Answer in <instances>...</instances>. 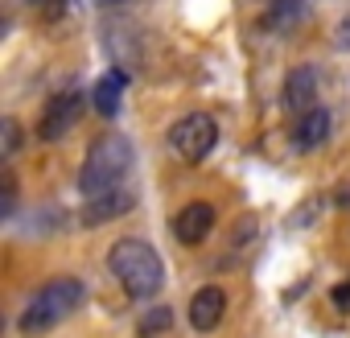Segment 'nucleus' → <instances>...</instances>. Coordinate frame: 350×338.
<instances>
[{
    "mask_svg": "<svg viewBox=\"0 0 350 338\" xmlns=\"http://www.w3.org/2000/svg\"><path fill=\"white\" fill-rule=\"evenodd\" d=\"M132 169V144L124 136H99L87 157H83V174H79V190L87 198H103L124 190V178Z\"/></svg>",
    "mask_w": 350,
    "mask_h": 338,
    "instance_id": "nucleus-1",
    "label": "nucleus"
},
{
    "mask_svg": "<svg viewBox=\"0 0 350 338\" xmlns=\"http://www.w3.org/2000/svg\"><path fill=\"white\" fill-rule=\"evenodd\" d=\"M107 264H111L116 281L124 285V293H128L132 301L157 297L161 285H165V264H161V256L152 252V244H144V239H120V244L111 248Z\"/></svg>",
    "mask_w": 350,
    "mask_h": 338,
    "instance_id": "nucleus-2",
    "label": "nucleus"
},
{
    "mask_svg": "<svg viewBox=\"0 0 350 338\" xmlns=\"http://www.w3.org/2000/svg\"><path fill=\"white\" fill-rule=\"evenodd\" d=\"M83 281L79 276H54L50 285H42L38 293H33V301L25 305V313H21V334H46V330H54L62 317H70L79 305H83Z\"/></svg>",
    "mask_w": 350,
    "mask_h": 338,
    "instance_id": "nucleus-3",
    "label": "nucleus"
},
{
    "mask_svg": "<svg viewBox=\"0 0 350 338\" xmlns=\"http://www.w3.org/2000/svg\"><path fill=\"white\" fill-rule=\"evenodd\" d=\"M169 144H173V153H178L182 161H194L198 165L219 144V124L206 112H190V116H182L178 124L169 128Z\"/></svg>",
    "mask_w": 350,
    "mask_h": 338,
    "instance_id": "nucleus-4",
    "label": "nucleus"
},
{
    "mask_svg": "<svg viewBox=\"0 0 350 338\" xmlns=\"http://www.w3.org/2000/svg\"><path fill=\"white\" fill-rule=\"evenodd\" d=\"M79 116H83V95H79V91H62V95H54V99L46 103L38 136H42V140H62V136L79 124Z\"/></svg>",
    "mask_w": 350,
    "mask_h": 338,
    "instance_id": "nucleus-5",
    "label": "nucleus"
},
{
    "mask_svg": "<svg viewBox=\"0 0 350 338\" xmlns=\"http://www.w3.org/2000/svg\"><path fill=\"white\" fill-rule=\"evenodd\" d=\"M284 107L297 120L317 107V70L313 66H293L288 70V79H284Z\"/></svg>",
    "mask_w": 350,
    "mask_h": 338,
    "instance_id": "nucleus-6",
    "label": "nucleus"
},
{
    "mask_svg": "<svg viewBox=\"0 0 350 338\" xmlns=\"http://www.w3.org/2000/svg\"><path fill=\"white\" fill-rule=\"evenodd\" d=\"M215 227V207L211 203H190L178 211V219H173V235H178L186 248H198Z\"/></svg>",
    "mask_w": 350,
    "mask_h": 338,
    "instance_id": "nucleus-7",
    "label": "nucleus"
},
{
    "mask_svg": "<svg viewBox=\"0 0 350 338\" xmlns=\"http://www.w3.org/2000/svg\"><path fill=\"white\" fill-rule=\"evenodd\" d=\"M132 207H136V194H132V190H116V194H103V198H87L79 223H83V227H103V223L124 219Z\"/></svg>",
    "mask_w": 350,
    "mask_h": 338,
    "instance_id": "nucleus-8",
    "label": "nucleus"
},
{
    "mask_svg": "<svg viewBox=\"0 0 350 338\" xmlns=\"http://www.w3.org/2000/svg\"><path fill=\"white\" fill-rule=\"evenodd\" d=\"M223 313H227V293L219 289V285H202L194 297H190V326L194 330H215L219 322H223Z\"/></svg>",
    "mask_w": 350,
    "mask_h": 338,
    "instance_id": "nucleus-9",
    "label": "nucleus"
},
{
    "mask_svg": "<svg viewBox=\"0 0 350 338\" xmlns=\"http://www.w3.org/2000/svg\"><path fill=\"white\" fill-rule=\"evenodd\" d=\"M329 128H334L329 112H325V107H313V112H305V116L297 120V128H293V144H297L301 153H313V148H321V144L329 140Z\"/></svg>",
    "mask_w": 350,
    "mask_h": 338,
    "instance_id": "nucleus-10",
    "label": "nucleus"
},
{
    "mask_svg": "<svg viewBox=\"0 0 350 338\" xmlns=\"http://www.w3.org/2000/svg\"><path fill=\"white\" fill-rule=\"evenodd\" d=\"M124 91H128V75H124V70H107V75L95 83V95H91V99H95V112H99V116H107V120H111V116H120Z\"/></svg>",
    "mask_w": 350,
    "mask_h": 338,
    "instance_id": "nucleus-11",
    "label": "nucleus"
},
{
    "mask_svg": "<svg viewBox=\"0 0 350 338\" xmlns=\"http://www.w3.org/2000/svg\"><path fill=\"white\" fill-rule=\"evenodd\" d=\"M301 17H305V0H276L272 13L264 17V25L268 29H293Z\"/></svg>",
    "mask_w": 350,
    "mask_h": 338,
    "instance_id": "nucleus-12",
    "label": "nucleus"
},
{
    "mask_svg": "<svg viewBox=\"0 0 350 338\" xmlns=\"http://www.w3.org/2000/svg\"><path fill=\"white\" fill-rule=\"evenodd\" d=\"M169 326H173V309H169V305H152V309H144V313H140V322H136L140 338L169 334Z\"/></svg>",
    "mask_w": 350,
    "mask_h": 338,
    "instance_id": "nucleus-13",
    "label": "nucleus"
},
{
    "mask_svg": "<svg viewBox=\"0 0 350 338\" xmlns=\"http://www.w3.org/2000/svg\"><path fill=\"white\" fill-rule=\"evenodd\" d=\"M0 186H5V198H0V215L13 219V215H17V178L9 174V169L0 174Z\"/></svg>",
    "mask_w": 350,
    "mask_h": 338,
    "instance_id": "nucleus-14",
    "label": "nucleus"
},
{
    "mask_svg": "<svg viewBox=\"0 0 350 338\" xmlns=\"http://www.w3.org/2000/svg\"><path fill=\"white\" fill-rule=\"evenodd\" d=\"M29 5H38V13L46 21H58L62 13H70V0H29Z\"/></svg>",
    "mask_w": 350,
    "mask_h": 338,
    "instance_id": "nucleus-15",
    "label": "nucleus"
},
{
    "mask_svg": "<svg viewBox=\"0 0 350 338\" xmlns=\"http://www.w3.org/2000/svg\"><path fill=\"white\" fill-rule=\"evenodd\" d=\"M0 132H5V157H13V153L21 148V128H17V120L9 116L5 124H0Z\"/></svg>",
    "mask_w": 350,
    "mask_h": 338,
    "instance_id": "nucleus-16",
    "label": "nucleus"
},
{
    "mask_svg": "<svg viewBox=\"0 0 350 338\" xmlns=\"http://www.w3.org/2000/svg\"><path fill=\"white\" fill-rule=\"evenodd\" d=\"M334 46H338L342 54H350V13L338 21V29H334Z\"/></svg>",
    "mask_w": 350,
    "mask_h": 338,
    "instance_id": "nucleus-17",
    "label": "nucleus"
},
{
    "mask_svg": "<svg viewBox=\"0 0 350 338\" xmlns=\"http://www.w3.org/2000/svg\"><path fill=\"white\" fill-rule=\"evenodd\" d=\"M329 297H334V305H338L342 313H350V281H342V285H334V293H329Z\"/></svg>",
    "mask_w": 350,
    "mask_h": 338,
    "instance_id": "nucleus-18",
    "label": "nucleus"
}]
</instances>
